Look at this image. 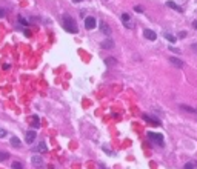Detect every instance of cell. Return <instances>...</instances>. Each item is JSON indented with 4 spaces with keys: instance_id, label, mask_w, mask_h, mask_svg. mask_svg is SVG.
<instances>
[{
    "instance_id": "cell-4",
    "label": "cell",
    "mask_w": 197,
    "mask_h": 169,
    "mask_svg": "<svg viewBox=\"0 0 197 169\" xmlns=\"http://www.w3.org/2000/svg\"><path fill=\"white\" fill-rule=\"evenodd\" d=\"M97 26V20L94 17H86L85 19V28L86 29H94Z\"/></svg>"
},
{
    "instance_id": "cell-16",
    "label": "cell",
    "mask_w": 197,
    "mask_h": 169,
    "mask_svg": "<svg viewBox=\"0 0 197 169\" xmlns=\"http://www.w3.org/2000/svg\"><path fill=\"white\" fill-rule=\"evenodd\" d=\"M31 120H33V122H31L29 124H31V128H33V129H34V128H39V117H35V115H34V117H31Z\"/></svg>"
},
{
    "instance_id": "cell-22",
    "label": "cell",
    "mask_w": 197,
    "mask_h": 169,
    "mask_svg": "<svg viewBox=\"0 0 197 169\" xmlns=\"http://www.w3.org/2000/svg\"><path fill=\"white\" fill-rule=\"evenodd\" d=\"M183 169H196V166H194V163L188 162V163H185V166H183Z\"/></svg>"
},
{
    "instance_id": "cell-8",
    "label": "cell",
    "mask_w": 197,
    "mask_h": 169,
    "mask_svg": "<svg viewBox=\"0 0 197 169\" xmlns=\"http://www.w3.org/2000/svg\"><path fill=\"white\" fill-rule=\"evenodd\" d=\"M142 118H143V120H146V122H148V123H151V124H156V126H159V124H160V122H159L157 118L151 117V115H148V114H143V115H142Z\"/></svg>"
},
{
    "instance_id": "cell-12",
    "label": "cell",
    "mask_w": 197,
    "mask_h": 169,
    "mask_svg": "<svg viewBox=\"0 0 197 169\" xmlns=\"http://www.w3.org/2000/svg\"><path fill=\"white\" fill-rule=\"evenodd\" d=\"M166 6L168 8H171V9H176L177 12H182V8L177 5V3H174V2H171V0H168L166 2Z\"/></svg>"
},
{
    "instance_id": "cell-6",
    "label": "cell",
    "mask_w": 197,
    "mask_h": 169,
    "mask_svg": "<svg viewBox=\"0 0 197 169\" xmlns=\"http://www.w3.org/2000/svg\"><path fill=\"white\" fill-rule=\"evenodd\" d=\"M34 140H35V132H34L33 129H29V131L25 134V141H26L28 145H31V143H34Z\"/></svg>"
},
{
    "instance_id": "cell-9",
    "label": "cell",
    "mask_w": 197,
    "mask_h": 169,
    "mask_svg": "<svg viewBox=\"0 0 197 169\" xmlns=\"http://www.w3.org/2000/svg\"><path fill=\"white\" fill-rule=\"evenodd\" d=\"M100 46L103 48V49H111V48L114 46V42H113V40H111V39L108 37L106 40H103V42L100 43Z\"/></svg>"
},
{
    "instance_id": "cell-23",
    "label": "cell",
    "mask_w": 197,
    "mask_h": 169,
    "mask_svg": "<svg viewBox=\"0 0 197 169\" xmlns=\"http://www.w3.org/2000/svg\"><path fill=\"white\" fill-rule=\"evenodd\" d=\"M5 137H6V131L3 128H0V139H5Z\"/></svg>"
},
{
    "instance_id": "cell-24",
    "label": "cell",
    "mask_w": 197,
    "mask_h": 169,
    "mask_svg": "<svg viewBox=\"0 0 197 169\" xmlns=\"http://www.w3.org/2000/svg\"><path fill=\"white\" fill-rule=\"evenodd\" d=\"M186 35H188V34H186V31H180V32H179V37H180V39H185Z\"/></svg>"
},
{
    "instance_id": "cell-10",
    "label": "cell",
    "mask_w": 197,
    "mask_h": 169,
    "mask_svg": "<svg viewBox=\"0 0 197 169\" xmlns=\"http://www.w3.org/2000/svg\"><path fill=\"white\" fill-rule=\"evenodd\" d=\"M122 22H123V25L126 26V28H132L131 19H129V14H126V12H123V14H122Z\"/></svg>"
},
{
    "instance_id": "cell-7",
    "label": "cell",
    "mask_w": 197,
    "mask_h": 169,
    "mask_svg": "<svg viewBox=\"0 0 197 169\" xmlns=\"http://www.w3.org/2000/svg\"><path fill=\"white\" fill-rule=\"evenodd\" d=\"M143 35H145L148 40H151V42H154V40L157 39V34H156L154 31H151V29H145L143 31Z\"/></svg>"
},
{
    "instance_id": "cell-11",
    "label": "cell",
    "mask_w": 197,
    "mask_h": 169,
    "mask_svg": "<svg viewBox=\"0 0 197 169\" xmlns=\"http://www.w3.org/2000/svg\"><path fill=\"white\" fill-rule=\"evenodd\" d=\"M168 60H169V63H171L173 66H176V68H183V62L176 59V57H171V59H168Z\"/></svg>"
},
{
    "instance_id": "cell-14",
    "label": "cell",
    "mask_w": 197,
    "mask_h": 169,
    "mask_svg": "<svg viewBox=\"0 0 197 169\" xmlns=\"http://www.w3.org/2000/svg\"><path fill=\"white\" fill-rule=\"evenodd\" d=\"M11 145L14 146V148H20V146H22V141L19 140V137L12 135V137H11Z\"/></svg>"
},
{
    "instance_id": "cell-5",
    "label": "cell",
    "mask_w": 197,
    "mask_h": 169,
    "mask_svg": "<svg viewBox=\"0 0 197 169\" xmlns=\"http://www.w3.org/2000/svg\"><path fill=\"white\" fill-rule=\"evenodd\" d=\"M99 28H100V31H102V34H103V35H111V28H109L108 23L100 22V23H99Z\"/></svg>"
},
{
    "instance_id": "cell-28",
    "label": "cell",
    "mask_w": 197,
    "mask_h": 169,
    "mask_svg": "<svg viewBox=\"0 0 197 169\" xmlns=\"http://www.w3.org/2000/svg\"><path fill=\"white\" fill-rule=\"evenodd\" d=\"M0 17H5V11H3L2 8H0Z\"/></svg>"
},
{
    "instance_id": "cell-3",
    "label": "cell",
    "mask_w": 197,
    "mask_h": 169,
    "mask_svg": "<svg viewBox=\"0 0 197 169\" xmlns=\"http://www.w3.org/2000/svg\"><path fill=\"white\" fill-rule=\"evenodd\" d=\"M31 163H33V166H34V168H39V169H42V168L45 166L43 158L40 157V155H34V157L31 158Z\"/></svg>"
},
{
    "instance_id": "cell-30",
    "label": "cell",
    "mask_w": 197,
    "mask_h": 169,
    "mask_svg": "<svg viewBox=\"0 0 197 169\" xmlns=\"http://www.w3.org/2000/svg\"><path fill=\"white\" fill-rule=\"evenodd\" d=\"M73 2H74V3H80L82 0H73Z\"/></svg>"
},
{
    "instance_id": "cell-27",
    "label": "cell",
    "mask_w": 197,
    "mask_h": 169,
    "mask_svg": "<svg viewBox=\"0 0 197 169\" xmlns=\"http://www.w3.org/2000/svg\"><path fill=\"white\" fill-rule=\"evenodd\" d=\"M169 49H171V51H174V52H177V54H179V52H180V49H179V48H169Z\"/></svg>"
},
{
    "instance_id": "cell-31",
    "label": "cell",
    "mask_w": 197,
    "mask_h": 169,
    "mask_svg": "<svg viewBox=\"0 0 197 169\" xmlns=\"http://www.w3.org/2000/svg\"><path fill=\"white\" fill-rule=\"evenodd\" d=\"M194 166H196V168H197V160H196V162H194Z\"/></svg>"
},
{
    "instance_id": "cell-1",
    "label": "cell",
    "mask_w": 197,
    "mask_h": 169,
    "mask_svg": "<svg viewBox=\"0 0 197 169\" xmlns=\"http://www.w3.org/2000/svg\"><path fill=\"white\" fill-rule=\"evenodd\" d=\"M62 26H63V29L66 31V32H69V34H77V32H79V28H77V25H75L74 19H73L71 16H68V14L63 16Z\"/></svg>"
},
{
    "instance_id": "cell-25",
    "label": "cell",
    "mask_w": 197,
    "mask_h": 169,
    "mask_svg": "<svg viewBox=\"0 0 197 169\" xmlns=\"http://www.w3.org/2000/svg\"><path fill=\"white\" fill-rule=\"evenodd\" d=\"M134 11L136 12H143V8L142 6H134Z\"/></svg>"
},
{
    "instance_id": "cell-17",
    "label": "cell",
    "mask_w": 197,
    "mask_h": 169,
    "mask_svg": "<svg viewBox=\"0 0 197 169\" xmlns=\"http://www.w3.org/2000/svg\"><path fill=\"white\" fill-rule=\"evenodd\" d=\"M180 109L186 111V112H191V114H196V109H192L191 106H186V105H180Z\"/></svg>"
},
{
    "instance_id": "cell-19",
    "label": "cell",
    "mask_w": 197,
    "mask_h": 169,
    "mask_svg": "<svg viewBox=\"0 0 197 169\" xmlns=\"http://www.w3.org/2000/svg\"><path fill=\"white\" fill-rule=\"evenodd\" d=\"M105 63L108 66H114L117 62H115V59H113V57H108V59H105Z\"/></svg>"
},
{
    "instance_id": "cell-18",
    "label": "cell",
    "mask_w": 197,
    "mask_h": 169,
    "mask_svg": "<svg viewBox=\"0 0 197 169\" xmlns=\"http://www.w3.org/2000/svg\"><path fill=\"white\" fill-rule=\"evenodd\" d=\"M8 158H10V154L5 152V151H0V162H5Z\"/></svg>"
},
{
    "instance_id": "cell-21",
    "label": "cell",
    "mask_w": 197,
    "mask_h": 169,
    "mask_svg": "<svg viewBox=\"0 0 197 169\" xmlns=\"http://www.w3.org/2000/svg\"><path fill=\"white\" fill-rule=\"evenodd\" d=\"M19 22H20V25H23V26H28L29 23L26 22V19H23V16H19Z\"/></svg>"
},
{
    "instance_id": "cell-20",
    "label": "cell",
    "mask_w": 197,
    "mask_h": 169,
    "mask_svg": "<svg viewBox=\"0 0 197 169\" xmlns=\"http://www.w3.org/2000/svg\"><path fill=\"white\" fill-rule=\"evenodd\" d=\"M11 168H12V169H23V166H22V163H20V162H12Z\"/></svg>"
},
{
    "instance_id": "cell-15",
    "label": "cell",
    "mask_w": 197,
    "mask_h": 169,
    "mask_svg": "<svg viewBox=\"0 0 197 169\" xmlns=\"http://www.w3.org/2000/svg\"><path fill=\"white\" fill-rule=\"evenodd\" d=\"M163 35H165V39H166L168 42H171V43H176V40H177V37H174V35H173L171 32H165Z\"/></svg>"
},
{
    "instance_id": "cell-29",
    "label": "cell",
    "mask_w": 197,
    "mask_h": 169,
    "mask_svg": "<svg viewBox=\"0 0 197 169\" xmlns=\"http://www.w3.org/2000/svg\"><path fill=\"white\" fill-rule=\"evenodd\" d=\"M192 26H194V28L197 29V20H194V22H192Z\"/></svg>"
},
{
    "instance_id": "cell-13",
    "label": "cell",
    "mask_w": 197,
    "mask_h": 169,
    "mask_svg": "<svg viewBox=\"0 0 197 169\" xmlns=\"http://www.w3.org/2000/svg\"><path fill=\"white\" fill-rule=\"evenodd\" d=\"M35 151H37V152H46L48 151V148H46V143H45V141H40V143L37 145V148H35Z\"/></svg>"
},
{
    "instance_id": "cell-2",
    "label": "cell",
    "mask_w": 197,
    "mask_h": 169,
    "mask_svg": "<svg viewBox=\"0 0 197 169\" xmlns=\"http://www.w3.org/2000/svg\"><path fill=\"white\" fill-rule=\"evenodd\" d=\"M148 139H149L153 143L162 146L163 145V135L162 134H157V132H148Z\"/></svg>"
},
{
    "instance_id": "cell-26",
    "label": "cell",
    "mask_w": 197,
    "mask_h": 169,
    "mask_svg": "<svg viewBox=\"0 0 197 169\" xmlns=\"http://www.w3.org/2000/svg\"><path fill=\"white\" fill-rule=\"evenodd\" d=\"M191 48H192V51H194V52H197V43H192Z\"/></svg>"
}]
</instances>
